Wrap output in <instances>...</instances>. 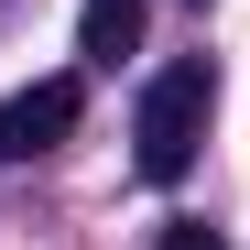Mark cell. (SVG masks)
<instances>
[{
    "label": "cell",
    "instance_id": "obj_2",
    "mask_svg": "<svg viewBox=\"0 0 250 250\" xmlns=\"http://www.w3.org/2000/svg\"><path fill=\"white\" fill-rule=\"evenodd\" d=\"M76 109H87V87H76V76H33V87L0 109V152L11 163H33V152H55L65 131H76Z\"/></svg>",
    "mask_w": 250,
    "mask_h": 250
},
{
    "label": "cell",
    "instance_id": "obj_3",
    "mask_svg": "<svg viewBox=\"0 0 250 250\" xmlns=\"http://www.w3.org/2000/svg\"><path fill=\"white\" fill-rule=\"evenodd\" d=\"M76 55H87V65L142 55V0H87V11H76Z\"/></svg>",
    "mask_w": 250,
    "mask_h": 250
},
{
    "label": "cell",
    "instance_id": "obj_1",
    "mask_svg": "<svg viewBox=\"0 0 250 250\" xmlns=\"http://www.w3.org/2000/svg\"><path fill=\"white\" fill-rule=\"evenodd\" d=\"M207 109H218V76H207L196 55H185V65H163L152 87H142V120H131V142H142V174H152V185H174L185 163L207 152Z\"/></svg>",
    "mask_w": 250,
    "mask_h": 250
},
{
    "label": "cell",
    "instance_id": "obj_4",
    "mask_svg": "<svg viewBox=\"0 0 250 250\" xmlns=\"http://www.w3.org/2000/svg\"><path fill=\"white\" fill-rule=\"evenodd\" d=\"M152 250H229V239H218V229H207V218H174V229H163Z\"/></svg>",
    "mask_w": 250,
    "mask_h": 250
}]
</instances>
